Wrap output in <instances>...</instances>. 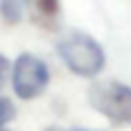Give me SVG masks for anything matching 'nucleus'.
<instances>
[{
    "instance_id": "nucleus-1",
    "label": "nucleus",
    "mask_w": 131,
    "mask_h": 131,
    "mask_svg": "<svg viewBox=\"0 0 131 131\" xmlns=\"http://www.w3.org/2000/svg\"><path fill=\"white\" fill-rule=\"evenodd\" d=\"M58 53L64 62V67L83 78H94L104 64L106 55L99 41L85 32H67L58 39Z\"/></svg>"
},
{
    "instance_id": "nucleus-2",
    "label": "nucleus",
    "mask_w": 131,
    "mask_h": 131,
    "mask_svg": "<svg viewBox=\"0 0 131 131\" xmlns=\"http://www.w3.org/2000/svg\"><path fill=\"white\" fill-rule=\"evenodd\" d=\"M90 106L113 124H131V88L120 81H99L88 90Z\"/></svg>"
},
{
    "instance_id": "nucleus-3",
    "label": "nucleus",
    "mask_w": 131,
    "mask_h": 131,
    "mask_svg": "<svg viewBox=\"0 0 131 131\" xmlns=\"http://www.w3.org/2000/svg\"><path fill=\"white\" fill-rule=\"evenodd\" d=\"M48 67L41 58L32 53H21L12 69V88L18 99L30 101L39 97L48 85Z\"/></svg>"
},
{
    "instance_id": "nucleus-4",
    "label": "nucleus",
    "mask_w": 131,
    "mask_h": 131,
    "mask_svg": "<svg viewBox=\"0 0 131 131\" xmlns=\"http://www.w3.org/2000/svg\"><path fill=\"white\" fill-rule=\"evenodd\" d=\"M30 5H32V0H0V16L9 25L21 23Z\"/></svg>"
},
{
    "instance_id": "nucleus-5",
    "label": "nucleus",
    "mask_w": 131,
    "mask_h": 131,
    "mask_svg": "<svg viewBox=\"0 0 131 131\" xmlns=\"http://www.w3.org/2000/svg\"><path fill=\"white\" fill-rule=\"evenodd\" d=\"M35 7H37V14L39 18H55L58 12H60V0H35Z\"/></svg>"
},
{
    "instance_id": "nucleus-6",
    "label": "nucleus",
    "mask_w": 131,
    "mask_h": 131,
    "mask_svg": "<svg viewBox=\"0 0 131 131\" xmlns=\"http://www.w3.org/2000/svg\"><path fill=\"white\" fill-rule=\"evenodd\" d=\"M14 120V104L7 97H0V131Z\"/></svg>"
},
{
    "instance_id": "nucleus-7",
    "label": "nucleus",
    "mask_w": 131,
    "mask_h": 131,
    "mask_svg": "<svg viewBox=\"0 0 131 131\" xmlns=\"http://www.w3.org/2000/svg\"><path fill=\"white\" fill-rule=\"evenodd\" d=\"M12 69H14V64H9L7 55L0 53V90H2V88L7 85V81L12 78Z\"/></svg>"
},
{
    "instance_id": "nucleus-8",
    "label": "nucleus",
    "mask_w": 131,
    "mask_h": 131,
    "mask_svg": "<svg viewBox=\"0 0 131 131\" xmlns=\"http://www.w3.org/2000/svg\"><path fill=\"white\" fill-rule=\"evenodd\" d=\"M71 131H90V129H71ZM94 131H101V129H94Z\"/></svg>"
},
{
    "instance_id": "nucleus-9",
    "label": "nucleus",
    "mask_w": 131,
    "mask_h": 131,
    "mask_svg": "<svg viewBox=\"0 0 131 131\" xmlns=\"http://www.w3.org/2000/svg\"><path fill=\"white\" fill-rule=\"evenodd\" d=\"M46 131H60V129H55V127H51V129H46Z\"/></svg>"
},
{
    "instance_id": "nucleus-10",
    "label": "nucleus",
    "mask_w": 131,
    "mask_h": 131,
    "mask_svg": "<svg viewBox=\"0 0 131 131\" xmlns=\"http://www.w3.org/2000/svg\"><path fill=\"white\" fill-rule=\"evenodd\" d=\"M2 131H7V129H2Z\"/></svg>"
}]
</instances>
